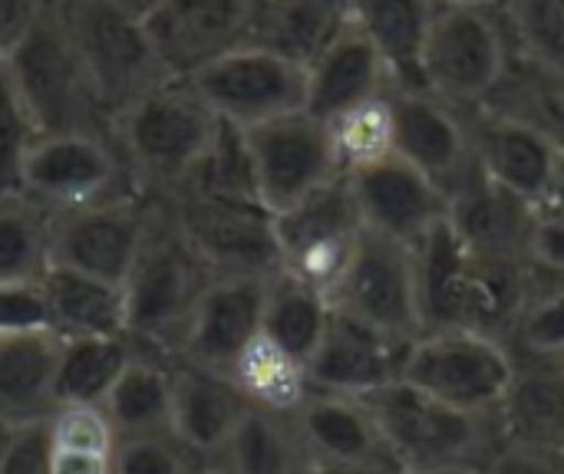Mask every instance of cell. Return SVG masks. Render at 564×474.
<instances>
[{"label":"cell","instance_id":"45","mask_svg":"<svg viewBox=\"0 0 564 474\" xmlns=\"http://www.w3.org/2000/svg\"><path fill=\"white\" fill-rule=\"evenodd\" d=\"M0 474H53L50 472L46 422L17 429L7 436L3 452H0Z\"/></svg>","mask_w":564,"mask_h":474},{"label":"cell","instance_id":"4","mask_svg":"<svg viewBox=\"0 0 564 474\" xmlns=\"http://www.w3.org/2000/svg\"><path fill=\"white\" fill-rule=\"evenodd\" d=\"M208 277V267L182 238L169 205L155 198L149 231L122 284L126 333L139 346L172 360Z\"/></svg>","mask_w":564,"mask_h":474},{"label":"cell","instance_id":"36","mask_svg":"<svg viewBox=\"0 0 564 474\" xmlns=\"http://www.w3.org/2000/svg\"><path fill=\"white\" fill-rule=\"evenodd\" d=\"M330 145L340 165V175L364 172L397 155V119H393V89L373 96L327 122Z\"/></svg>","mask_w":564,"mask_h":474},{"label":"cell","instance_id":"6","mask_svg":"<svg viewBox=\"0 0 564 474\" xmlns=\"http://www.w3.org/2000/svg\"><path fill=\"white\" fill-rule=\"evenodd\" d=\"M56 10L109 125L145 92L172 79L155 56L145 23L129 10L112 0H56Z\"/></svg>","mask_w":564,"mask_h":474},{"label":"cell","instance_id":"32","mask_svg":"<svg viewBox=\"0 0 564 474\" xmlns=\"http://www.w3.org/2000/svg\"><path fill=\"white\" fill-rule=\"evenodd\" d=\"M215 472L225 474H314L311 455L291 416L248 409L228 439Z\"/></svg>","mask_w":564,"mask_h":474},{"label":"cell","instance_id":"52","mask_svg":"<svg viewBox=\"0 0 564 474\" xmlns=\"http://www.w3.org/2000/svg\"><path fill=\"white\" fill-rule=\"evenodd\" d=\"M208 474H225V472H215V469H212V472H208Z\"/></svg>","mask_w":564,"mask_h":474},{"label":"cell","instance_id":"39","mask_svg":"<svg viewBox=\"0 0 564 474\" xmlns=\"http://www.w3.org/2000/svg\"><path fill=\"white\" fill-rule=\"evenodd\" d=\"M509 346L522 356L564 360V280L535 277L532 297L512 330Z\"/></svg>","mask_w":564,"mask_h":474},{"label":"cell","instance_id":"12","mask_svg":"<svg viewBox=\"0 0 564 474\" xmlns=\"http://www.w3.org/2000/svg\"><path fill=\"white\" fill-rule=\"evenodd\" d=\"M274 231L281 271L330 300L367 224L347 178H337L297 208L278 214Z\"/></svg>","mask_w":564,"mask_h":474},{"label":"cell","instance_id":"8","mask_svg":"<svg viewBox=\"0 0 564 474\" xmlns=\"http://www.w3.org/2000/svg\"><path fill=\"white\" fill-rule=\"evenodd\" d=\"M516 376L509 343L469 330H430L406 350L403 383L463 412L496 416Z\"/></svg>","mask_w":564,"mask_h":474},{"label":"cell","instance_id":"37","mask_svg":"<svg viewBox=\"0 0 564 474\" xmlns=\"http://www.w3.org/2000/svg\"><path fill=\"white\" fill-rule=\"evenodd\" d=\"M50 267V211L26 195L0 198V284L43 280Z\"/></svg>","mask_w":564,"mask_h":474},{"label":"cell","instance_id":"42","mask_svg":"<svg viewBox=\"0 0 564 474\" xmlns=\"http://www.w3.org/2000/svg\"><path fill=\"white\" fill-rule=\"evenodd\" d=\"M36 330H53L43 280L0 284V337L36 333Z\"/></svg>","mask_w":564,"mask_h":474},{"label":"cell","instance_id":"49","mask_svg":"<svg viewBox=\"0 0 564 474\" xmlns=\"http://www.w3.org/2000/svg\"><path fill=\"white\" fill-rule=\"evenodd\" d=\"M436 3H459V7H489V10L502 7V0H436Z\"/></svg>","mask_w":564,"mask_h":474},{"label":"cell","instance_id":"29","mask_svg":"<svg viewBox=\"0 0 564 474\" xmlns=\"http://www.w3.org/2000/svg\"><path fill=\"white\" fill-rule=\"evenodd\" d=\"M436 0H354V20L383 56L397 89L423 86V49Z\"/></svg>","mask_w":564,"mask_h":474},{"label":"cell","instance_id":"46","mask_svg":"<svg viewBox=\"0 0 564 474\" xmlns=\"http://www.w3.org/2000/svg\"><path fill=\"white\" fill-rule=\"evenodd\" d=\"M43 3L46 0H0V63L26 36V30L33 26Z\"/></svg>","mask_w":564,"mask_h":474},{"label":"cell","instance_id":"44","mask_svg":"<svg viewBox=\"0 0 564 474\" xmlns=\"http://www.w3.org/2000/svg\"><path fill=\"white\" fill-rule=\"evenodd\" d=\"M479 474H564V449H535L502 439Z\"/></svg>","mask_w":564,"mask_h":474},{"label":"cell","instance_id":"9","mask_svg":"<svg viewBox=\"0 0 564 474\" xmlns=\"http://www.w3.org/2000/svg\"><path fill=\"white\" fill-rule=\"evenodd\" d=\"M142 191L109 132L36 135L23 158L20 195L46 211L83 208Z\"/></svg>","mask_w":564,"mask_h":474},{"label":"cell","instance_id":"34","mask_svg":"<svg viewBox=\"0 0 564 474\" xmlns=\"http://www.w3.org/2000/svg\"><path fill=\"white\" fill-rule=\"evenodd\" d=\"M330 313H334V307L321 290L278 271L268 280L261 333L271 343H278L281 350H288L291 356H297L301 363H311V356L317 353V346L327 333Z\"/></svg>","mask_w":564,"mask_h":474},{"label":"cell","instance_id":"16","mask_svg":"<svg viewBox=\"0 0 564 474\" xmlns=\"http://www.w3.org/2000/svg\"><path fill=\"white\" fill-rule=\"evenodd\" d=\"M258 0H159L145 33L172 79H192L215 59L251 43Z\"/></svg>","mask_w":564,"mask_h":474},{"label":"cell","instance_id":"20","mask_svg":"<svg viewBox=\"0 0 564 474\" xmlns=\"http://www.w3.org/2000/svg\"><path fill=\"white\" fill-rule=\"evenodd\" d=\"M397 155L433 178L446 198L476 172L473 142L459 109L446 106L426 89L393 86Z\"/></svg>","mask_w":564,"mask_h":474},{"label":"cell","instance_id":"15","mask_svg":"<svg viewBox=\"0 0 564 474\" xmlns=\"http://www.w3.org/2000/svg\"><path fill=\"white\" fill-rule=\"evenodd\" d=\"M185 82L235 129H254L307 106V69L261 46H241Z\"/></svg>","mask_w":564,"mask_h":474},{"label":"cell","instance_id":"35","mask_svg":"<svg viewBox=\"0 0 564 474\" xmlns=\"http://www.w3.org/2000/svg\"><path fill=\"white\" fill-rule=\"evenodd\" d=\"M132 353L135 340L129 333L63 340L56 370V406H102Z\"/></svg>","mask_w":564,"mask_h":474},{"label":"cell","instance_id":"48","mask_svg":"<svg viewBox=\"0 0 564 474\" xmlns=\"http://www.w3.org/2000/svg\"><path fill=\"white\" fill-rule=\"evenodd\" d=\"M112 3H116V7H122V10H129L132 16H139V20H142V16H145L159 0H112Z\"/></svg>","mask_w":564,"mask_h":474},{"label":"cell","instance_id":"51","mask_svg":"<svg viewBox=\"0 0 564 474\" xmlns=\"http://www.w3.org/2000/svg\"><path fill=\"white\" fill-rule=\"evenodd\" d=\"M446 474H479V472H446Z\"/></svg>","mask_w":564,"mask_h":474},{"label":"cell","instance_id":"23","mask_svg":"<svg viewBox=\"0 0 564 474\" xmlns=\"http://www.w3.org/2000/svg\"><path fill=\"white\" fill-rule=\"evenodd\" d=\"M251 406L221 373L172 360V426L169 432L208 469L218 465L228 439Z\"/></svg>","mask_w":564,"mask_h":474},{"label":"cell","instance_id":"22","mask_svg":"<svg viewBox=\"0 0 564 474\" xmlns=\"http://www.w3.org/2000/svg\"><path fill=\"white\" fill-rule=\"evenodd\" d=\"M406 350L410 343L334 310L327 333L307 363L311 386L330 396H370L390 383H400Z\"/></svg>","mask_w":564,"mask_h":474},{"label":"cell","instance_id":"40","mask_svg":"<svg viewBox=\"0 0 564 474\" xmlns=\"http://www.w3.org/2000/svg\"><path fill=\"white\" fill-rule=\"evenodd\" d=\"M172 432L155 436H129L119 439L116 449V474H208Z\"/></svg>","mask_w":564,"mask_h":474},{"label":"cell","instance_id":"25","mask_svg":"<svg viewBox=\"0 0 564 474\" xmlns=\"http://www.w3.org/2000/svg\"><path fill=\"white\" fill-rule=\"evenodd\" d=\"M393 89L390 69L357 20L307 66V112L321 122Z\"/></svg>","mask_w":564,"mask_h":474},{"label":"cell","instance_id":"47","mask_svg":"<svg viewBox=\"0 0 564 474\" xmlns=\"http://www.w3.org/2000/svg\"><path fill=\"white\" fill-rule=\"evenodd\" d=\"M539 211H549V214H558V218H564V162H562V168H558V178H555L552 191H549V198H545V205H542Z\"/></svg>","mask_w":564,"mask_h":474},{"label":"cell","instance_id":"43","mask_svg":"<svg viewBox=\"0 0 564 474\" xmlns=\"http://www.w3.org/2000/svg\"><path fill=\"white\" fill-rule=\"evenodd\" d=\"M529 264L542 280H564V218L539 211L529 234Z\"/></svg>","mask_w":564,"mask_h":474},{"label":"cell","instance_id":"11","mask_svg":"<svg viewBox=\"0 0 564 474\" xmlns=\"http://www.w3.org/2000/svg\"><path fill=\"white\" fill-rule=\"evenodd\" d=\"M162 201L169 205L182 238L192 244L212 277H271L281 271L274 214H268L261 205L195 191H175Z\"/></svg>","mask_w":564,"mask_h":474},{"label":"cell","instance_id":"27","mask_svg":"<svg viewBox=\"0 0 564 474\" xmlns=\"http://www.w3.org/2000/svg\"><path fill=\"white\" fill-rule=\"evenodd\" d=\"M496 419L506 442L564 449V360L516 353V376Z\"/></svg>","mask_w":564,"mask_h":474},{"label":"cell","instance_id":"28","mask_svg":"<svg viewBox=\"0 0 564 474\" xmlns=\"http://www.w3.org/2000/svg\"><path fill=\"white\" fill-rule=\"evenodd\" d=\"M354 23V0H258L251 43L311 66Z\"/></svg>","mask_w":564,"mask_h":474},{"label":"cell","instance_id":"13","mask_svg":"<svg viewBox=\"0 0 564 474\" xmlns=\"http://www.w3.org/2000/svg\"><path fill=\"white\" fill-rule=\"evenodd\" d=\"M241 132L248 139L258 198L274 218L297 208L330 181L344 178L327 122H321L307 109Z\"/></svg>","mask_w":564,"mask_h":474},{"label":"cell","instance_id":"31","mask_svg":"<svg viewBox=\"0 0 564 474\" xmlns=\"http://www.w3.org/2000/svg\"><path fill=\"white\" fill-rule=\"evenodd\" d=\"M119 439L155 436L172 426V360L135 343L132 360L119 373L102 403Z\"/></svg>","mask_w":564,"mask_h":474},{"label":"cell","instance_id":"2","mask_svg":"<svg viewBox=\"0 0 564 474\" xmlns=\"http://www.w3.org/2000/svg\"><path fill=\"white\" fill-rule=\"evenodd\" d=\"M360 399L403 474L482 472L502 442L496 416L463 412L403 379Z\"/></svg>","mask_w":564,"mask_h":474},{"label":"cell","instance_id":"17","mask_svg":"<svg viewBox=\"0 0 564 474\" xmlns=\"http://www.w3.org/2000/svg\"><path fill=\"white\" fill-rule=\"evenodd\" d=\"M463 119L482 175L532 208H542L564 162L562 145L539 125L492 106L466 109Z\"/></svg>","mask_w":564,"mask_h":474},{"label":"cell","instance_id":"30","mask_svg":"<svg viewBox=\"0 0 564 474\" xmlns=\"http://www.w3.org/2000/svg\"><path fill=\"white\" fill-rule=\"evenodd\" d=\"M43 294L50 307V327L63 340L126 337L122 287L66 267H46Z\"/></svg>","mask_w":564,"mask_h":474},{"label":"cell","instance_id":"38","mask_svg":"<svg viewBox=\"0 0 564 474\" xmlns=\"http://www.w3.org/2000/svg\"><path fill=\"white\" fill-rule=\"evenodd\" d=\"M512 53L535 69L564 79V0H502Z\"/></svg>","mask_w":564,"mask_h":474},{"label":"cell","instance_id":"50","mask_svg":"<svg viewBox=\"0 0 564 474\" xmlns=\"http://www.w3.org/2000/svg\"><path fill=\"white\" fill-rule=\"evenodd\" d=\"M7 436H10V432H3V429H0V452H3V442H7Z\"/></svg>","mask_w":564,"mask_h":474},{"label":"cell","instance_id":"24","mask_svg":"<svg viewBox=\"0 0 564 474\" xmlns=\"http://www.w3.org/2000/svg\"><path fill=\"white\" fill-rule=\"evenodd\" d=\"M63 337L56 330L0 337V429L43 426L56 412V370Z\"/></svg>","mask_w":564,"mask_h":474},{"label":"cell","instance_id":"1","mask_svg":"<svg viewBox=\"0 0 564 474\" xmlns=\"http://www.w3.org/2000/svg\"><path fill=\"white\" fill-rule=\"evenodd\" d=\"M423 333L469 330L509 343L532 297V264L473 251L449 214L413 244Z\"/></svg>","mask_w":564,"mask_h":474},{"label":"cell","instance_id":"18","mask_svg":"<svg viewBox=\"0 0 564 474\" xmlns=\"http://www.w3.org/2000/svg\"><path fill=\"white\" fill-rule=\"evenodd\" d=\"M268 280L251 274L208 277L172 360L231 376L238 356L261 337Z\"/></svg>","mask_w":564,"mask_h":474},{"label":"cell","instance_id":"14","mask_svg":"<svg viewBox=\"0 0 564 474\" xmlns=\"http://www.w3.org/2000/svg\"><path fill=\"white\" fill-rule=\"evenodd\" d=\"M330 307L403 343L423 337L413 247L367 228L330 294Z\"/></svg>","mask_w":564,"mask_h":474},{"label":"cell","instance_id":"19","mask_svg":"<svg viewBox=\"0 0 564 474\" xmlns=\"http://www.w3.org/2000/svg\"><path fill=\"white\" fill-rule=\"evenodd\" d=\"M291 419L314 474H403L364 399L314 389Z\"/></svg>","mask_w":564,"mask_h":474},{"label":"cell","instance_id":"10","mask_svg":"<svg viewBox=\"0 0 564 474\" xmlns=\"http://www.w3.org/2000/svg\"><path fill=\"white\" fill-rule=\"evenodd\" d=\"M155 195L129 191L109 201L50 211V267L122 287L142 247Z\"/></svg>","mask_w":564,"mask_h":474},{"label":"cell","instance_id":"21","mask_svg":"<svg viewBox=\"0 0 564 474\" xmlns=\"http://www.w3.org/2000/svg\"><path fill=\"white\" fill-rule=\"evenodd\" d=\"M344 178L357 198L364 224L400 244L413 247L433 224L449 214L446 191L400 155Z\"/></svg>","mask_w":564,"mask_h":474},{"label":"cell","instance_id":"41","mask_svg":"<svg viewBox=\"0 0 564 474\" xmlns=\"http://www.w3.org/2000/svg\"><path fill=\"white\" fill-rule=\"evenodd\" d=\"M36 129L30 115L23 112L10 76L0 63V198L20 195V175H23V158L26 148L33 145Z\"/></svg>","mask_w":564,"mask_h":474},{"label":"cell","instance_id":"26","mask_svg":"<svg viewBox=\"0 0 564 474\" xmlns=\"http://www.w3.org/2000/svg\"><path fill=\"white\" fill-rule=\"evenodd\" d=\"M535 214H539V208H532L529 201H522L512 191L489 181L479 165L449 195L453 228L473 251H482V254L529 261V234H532Z\"/></svg>","mask_w":564,"mask_h":474},{"label":"cell","instance_id":"7","mask_svg":"<svg viewBox=\"0 0 564 474\" xmlns=\"http://www.w3.org/2000/svg\"><path fill=\"white\" fill-rule=\"evenodd\" d=\"M512 40L499 7L436 3L423 49V86L446 106L466 112L482 106L502 82Z\"/></svg>","mask_w":564,"mask_h":474},{"label":"cell","instance_id":"3","mask_svg":"<svg viewBox=\"0 0 564 474\" xmlns=\"http://www.w3.org/2000/svg\"><path fill=\"white\" fill-rule=\"evenodd\" d=\"M221 119L185 79H169L112 119L109 135L126 158L135 185L155 198L188 181L212 148Z\"/></svg>","mask_w":564,"mask_h":474},{"label":"cell","instance_id":"5","mask_svg":"<svg viewBox=\"0 0 564 474\" xmlns=\"http://www.w3.org/2000/svg\"><path fill=\"white\" fill-rule=\"evenodd\" d=\"M3 69L36 135L109 132L56 0L43 3L26 36L3 59Z\"/></svg>","mask_w":564,"mask_h":474},{"label":"cell","instance_id":"33","mask_svg":"<svg viewBox=\"0 0 564 474\" xmlns=\"http://www.w3.org/2000/svg\"><path fill=\"white\" fill-rule=\"evenodd\" d=\"M228 379L251 409L274 416H294L314 393L307 363L271 343L264 333L238 356Z\"/></svg>","mask_w":564,"mask_h":474}]
</instances>
